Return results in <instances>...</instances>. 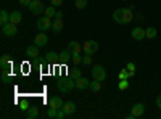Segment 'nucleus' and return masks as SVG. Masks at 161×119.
Listing matches in <instances>:
<instances>
[{"mask_svg": "<svg viewBox=\"0 0 161 119\" xmlns=\"http://www.w3.org/2000/svg\"><path fill=\"white\" fill-rule=\"evenodd\" d=\"M156 106L161 110V95H158V97H156Z\"/></svg>", "mask_w": 161, "mask_h": 119, "instance_id": "obj_37", "label": "nucleus"}, {"mask_svg": "<svg viewBox=\"0 0 161 119\" xmlns=\"http://www.w3.org/2000/svg\"><path fill=\"white\" fill-rule=\"evenodd\" d=\"M8 23H10V15L7 13V10H2V11H0V24L5 26Z\"/></svg>", "mask_w": 161, "mask_h": 119, "instance_id": "obj_19", "label": "nucleus"}, {"mask_svg": "<svg viewBox=\"0 0 161 119\" xmlns=\"http://www.w3.org/2000/svg\"><path fill=\"white\" fill-rule=\"evenodd\" d=\"M69 76H71L73 79H79L80 76H82V74H80V69H77L76 66H74V68H73V69L69 71Z\"/></svg>", "mask_w": 161, "mask_h": 119, "instance_id": "obj_28", "label": "nucleus"}, {"mask_svg": "<svg viewBox=\"0 0 161 119\" xmlns=\"http://www.w3.org/2000/svg\"><path fill=\"white\" fill-rule=\"evenodd\" d=\"M19 110H21V111H28V110H29V103L26 101V100L19 101Z\"/></svg>", "mask_w": 161, "mask_h": 119, "instance_id": "obj_32", "label": "nucleus"}, {"mask_svg": "<svg viewBox=\"0 0 161 119\" xmlns=\"http://www.w3.org/2000/svg\"><path fill=\"white\" fill-rule=\"evenodd\" d=\"M90 63H92V57H90L89 53H86V57H82V64L87 66V64H90Z\"/></svg>", "mask_w": 161, "mask_h": 119, "instance_id": "obj_33", "label": "nucleus"}, {"mask_svg": "<svg viewBox=\"0 0 161 119\" xmlns=\"http://www.w3.org/2000/svg\"><path fill=\"white\" fill-rule=\"evenodd\" d=\"M130 35H132L134 41H142V39H145V29H143V28H139V26H137V28L132 29Z\"/></svg>", "mask_w": 161, "mask_h": 119, "instance_id": "obj_9", "label": "nucleus"}, {"mask_svg": "<svg viewBox=\"0 0 161 119\" xmlns=\"http://www.w3.org/2000/svg\"><path fill=\"white\" fill-rule=\"evenodd\" d=\"M52 29L55 31V32L63 31V19H57L55 18V21H53V24H52Z\"/></svg>", "mask_w": 161, "mask_h": 119, "instance_id": "obj_20", "label": "nucleus"}, {"mask_svg": "<svg viewBox=\"0 0 161 119\" xmlns=\"http://www.w3.org/2000/svg\"><path fill=\"white\" fill-rule=\"evenodd\" d=\"M47 42H48V37H47L45 32L40 31L39 34H36V37H34V44H36L37 47H44V45H47Z\"/></svg>", "mask_w": 161, "mask_h": 119, "instance_id": "obj_8", "label": "nucleus"}, {"mask_svg": "<svg viewBox=\"0 0 161 119\" xmlns=\"http://www.w3.org/2000/svg\"><path fill=\"white\" fill-rule=\"evenodd\" d=\"M143 113H145V106H143L142 103L134 105V106H132V111H130V114H132L134 117H140Z\"/></svg>", "mask_w": 161, "mask_h": 119, "instance_id": "obj_10", "label": "nucleus"}, {"mask_svg": "<svg viewBox=\"0 0 161 119\" xmlns=\"http://www.w3.org/2000/svg\"><path fill=\"white\" fill-rule=\"evenodd\" d=\"M63 111L66 113V116L74 114V111H76V105H74V101H66V103L63 105Z\"/></svg>", "mask_w": 161, "mask_h": 119, "instance_id": "obj_16", "label": "nucleus"}, {"mask_svg": "<svg viewBox=\"0 0 161 119\" xmlns=\"http://www.w3.org/2000/svg\"><path fill=\"white\" fill-rule=\"evenodd\" d=\"M52 24H53V21H52V18H48V16H45V18H39L37 19V23H36V26H37V29L39 31H48L50 28H52Z\"/></svg>", "mask_w": 161, "mask_h": 119, "instance_id": "obj_4", "label": "nucleus"}, {"mask_svg": "<svg viewBox=\"0 0 161 119\" xmlns=\"http://www.w3.org/2000/svg\"><path fill=\"white\" fill-rule=\"evenodd\" d=\"M63 100L60 98V97H52L50 100H48V106H52V108H63Z\"/></svg>", "mask_w": 161, "mask_h": 119, "instance_id": "obj_14", "label": "nucleus"}, {"mask_svg": "<svg viewBox=\"0 0 161 119\" xmlns=\"http://www.w3.org/2000/svg\"><path fill=\"white\" fill-rule=\"evenodd\" d=\"M57 87H58V90L63 92V94H69V92L76 87V79H73L71 76L69 77H61L57 84Z\"/></svg>", "mask_w": 161, "mask_h": 119, "instance_id": "obj_2", "label": "nucleus"}, {"mask_svg": "<svg viewBox=\"0 0 161 119\" xmlns=\"http://www.w3.org/2000/svg\"><path fill=\"white\" fill-rule=\"evenodd\" d=\"M55 15H57V10H55V7H53V5H50V7L45 8V16H48V18H55Z\"/></svg>", "mask_w": 161, "mask_h": 119, "instance_id": "obj_25", "label": "nucleus"}, {"mask_svg": "<svg viewBox=\"0 0 161 119\" xmlns=\"http://www.w3.org/2000/svg\"><path fill=\"white\" fill-rule=\"evenodd\" d=\"M89 85H90V82L87 81L86 77H82V76H80L79 79H76V89H79V90H86Z\"/></svg>", "mask_w": 161, "mask_h": 119, "instance_id": "obj_13", "label": "nucleus"}, {"mask_svg": "<svg viewBox=\"0 0 161 119\" xmlns=\"http://www.w3.org/2000/svg\"><path fill=\"white\" fill-rule=\"evenodd\" d=\"M89 89H90L92 92H98V90L102 89V81H97V79H93V81L90 82V85H89Z\"/></svg>", "mask_w": 161, "mask_h": 119, "instance_id": "obj_21", "label": "nucleus"}, {"mask_svg": "<svg viewBox=\"0 0 161 119\" xmlns=\"http://www.w3.org/2000/svg\"><path fill=\"white\" fill-rule=\"evenodd\" d=\"M126 68H127L130 73H136V64H134V63H127V66H126Z\"/></svg>", "mask_w": 161, "mask_h": 119, "instance_id": "obj_34", "label": "nucleus"}, {"mask_svg": "<svg viewBox=\"0 0 161 119\" xmlns=\"http://www.w3.org/2000/svg\"><path fill=\"white\" fill-rule=\"evenodd\" d=\"M57 114H58V108H48V111H47V116L48 117H57Z\"/></svg>", "mask_w": 161, "mask_h": 119, "instance_id": "obj_31", "label": "nucleus"}, {"mask_svg": "<svg viewBox=\"0 0 161 119\" xmlns=\"http://www.w3.org/2000/svg\"><path fill=\"white\" fill-rule=\"evenodd\" d=\"M123 2H126V0H123Z\"/></svg>", "mask_w": 161, "mask_h": 119, "instance_id": "obj_39", "label": "nucleus"}, {"mask_svg": "<svg viewBox=\"0 0 161 119\" xmlns=\"http://www.w3.org/2000/svg\"><path fill=\"white\" fill-rule=\"evenodd\" d=\"M18 2L23 5V7H29V3H31V0H18Z\"/></svg>", "mask_w": 161, "mask_h": 119, "instance_id": "obj_36", "label": "nucleus"}, {"mask_svg": "<svg viewBox=\"0 0 161 119\" xmlns=\"http://www.w3.org/2000/svg\"><path fill=\"white\" fill-rule=\"evenodd\" d=\"M71 63H73L74 66H77L79 63H82V57H80V53H73V57H71Z\"/></svg>", "mask_w": 161, "mask_h": 119, "instance_id": "obj_27", "label": "nucleus"}, {"mask_svg": "<svg viewBox=\"0 0 161 119\" xmlns=\"http://www.w3.org/2000/svg\"><path fill=\"white\" fill-rule=\"evenodd\" d=\"M82 47H84V53L93 55V53L98 50V42H95V41H87Z\"/></svg>", "mask_w": 161, "mask_h": 119, "instance_id": "obj_6", "label": "nucleus"}, {"mask_svg": "<svg viewBox=\"0 0 161 119\" xmlns=\"http://www.w3.org/2000/svg\"><path fill=\"white\" fill-rule=\"evenodd\" d=\"M55 18H57V19H63V13H61V11H57Z\"/></svg>", "mask_w": 161, "mask_h": 119, "instance_id": "obj_38", "label": "nucleus"}, {"mask_svg": "<svg viewBox=\"0 0 161 119\" xmlns=\"http://www.w3.org/2000/svg\"><path fill=\"white\" fill-rule=\"evenodd\" d=\"M47 61H60V55H57L55 51H48L47 53Z\"/></svg>", "mask_w": 161, "mask_h": 119, "instance_id": "obj_26", "label": "nucleus"}, {"mask_svg": "<svg viewBox=\"0 0 161 119\" xmlns=\"http://www.w3.org/2000/svg\"><path fill=\"white\" fill-rule=\"evenodd\" d=\"M92 77L93 79H97V81H105L106 79V71L103 66H93V69H92Z\"/></svg>", "mask_w": 161, "mask_h": 119, "instance_id": "obj_5", "label": "nucleus"}, {"mask_svg": "<svg viewBox=\"0 0 161 119\" xmlns=\"http://www.w3.org/2000/svg\"><path fill=\"white\" fill-rule=\"evenodd\" d=\"M76 8H79V10H82V8H86L87 7V0H76Z\"/></svg>", "mask_w": 161, "mask_h": 119, "instance_id": "obj_30", "label": "nucleus"}, {"mask_svg": "<svg viewBox=\"0 0 161 119\" xmlns=\"http://www.w3.org/2000/svg\"><path fill=\"white\" fill-rule=\"evenodd\" d=\"M2 32H3L5 35H10V37H13V35H16V32H18V28H16V24L8 23V24L2 26Z\"/></svg>", "mask_w": 161, "mask_h": 119, "instance_id": "obj_7", "label": "nucleus"}, {"mask_svg": "<svg viewBox=\"0 0 161 119\" xmlns=\"http://www.w3.org/2000/svg\"><path fill=\"white\" fill-rule=\"evenodd\" d=\"M11 66H13V63H11V58H10V55H3L2 58H0V68L2 69H11Z\"/></svg>", "mask_w": 161, "mask_h": 119, "instance_id": "obj_12", "label": "nucleus"}, {"mask_svg": "<svg viewBox=\"0 0 161 119\" xmlns=\"http://www.w3.org/2000/svg\"><path fill=\"white\" fill-rule=\"evenodd\" d=\"M10 81H11L10 71H8V69H2V82H3V84H10Z\"/></svg>", "mask_w": 161, "mask_h": 119, "instance_id": "obj_23", "label": "nucleus"}, {"mask_svg": "<svg viewBox=\"0 0 161 119\" xmlns=\"http://www.w3.org/2000/svg\"><path fill=\"white\" fill-rule=\"evenodd\" d=\"M119 90H126L129 87V82H127V79H119V84H118Z\"/></svg>", "mask_w": 161, "mask_h": 119, "instance_id": "obj_29", "label": "nucleus"}, {"mask_svg": "<svg viewBox=\"0 0 161 119\" xmlns=\"http://www.w3.org/2000/svg\"><path fill=\"white\" fill-rule=\"evenodd\" d=\"M26 57H29L32 60H36L39 57V47L34 44V45H29L28 48H26Z\"/></svg>", "mask_w": 161, "mask_h": 119, "instance_id": "obj_11", "label": "nucleus"}, {"mask_svg": "<svg viewBox=\"0 0 161 119\" xmlns=\"http://www.w3.org/2000/svg\"><path fill=\"white\" fill-rule=\"evenodd\" d=\"M68 50H71V53H80V51H84V47L80 44H77L76 41H73L68 44Z\"/></svg>", "mask_w": 161, "mask_h": 119, "instance_id": "obj_15", "label": "nucleus"}, {"mask_svg": "<svg viewBox=\"0 0 161 119\" xmlns=\"http://www.w3.org/2000/svg\"><path fill=\"white\" fill-rule=\"evenodd\" d=\"M29 11L32 13V15H40L42 11H45V7L44 3L40 2V0H31V3H29Z\"/></svg>", "mask_w": 161, "mask_h": 119, "instance_id": "obj_3", "label": "nucleus"}, {"mask_svg": "<svg viewBox=\"0 0 161 119\" xmlns=\"http://www.w3.org/2000/svg\"><path fill=\"white\" fill-rule=\"evenodd\" d=\"M113 19L118 24H129L134 19V13L132 8H118L113 13Z\"/></svg>", "mask_w": 161, "mask_h": 119, "instance_id": "obj_1", "label": "nucleus"}, {"mask_svg": "<svg viewBox=\"0 0 161 119\" xmlns=\"http://www.w3.org/2000/svg\"><path fill=\"white\" fill-rule=\"evenodd\" d=\"M50 3H52L53 7H60V5L63 3V0H50Z\"/></svg>", "mask_w": 161, "mask_h": 119, "instance_id": "obj_35", "label": "nucleus"}, {"mask_svg": "<svg viewBox=\"0 0 161 119\" xmlns=\"http://www.w3.org/2000/svg\"><path fill=\"white\" fill-rule=\"evenodd\" d=\"M37 114H39V110L36 108V106H29V110L28 111H26V117H28V119H34V117H37Z\"/></svg>", "mask_w": 161, "mask_h": 119, "instance_id": "obj_22", "label": "nucleus"}, {"mask_svg": "<svg viewBox=\"0 0 161 119\" xmlns=\"http://www.w3.org/2000/svg\"><path fill=\"white\" fill-rule=\"evenodd\" d=\"M156 34H158V31H156L155 28H148V29H145V37H147V39H155V37H156Z\"/></svg>", "mask_w": 161, "mask_h": 119, "instance_id": "obj_24", "label": "nucleus"}, {"mask_svg": "<svg viewBox=\"0 0 161 119\" xmlns=\"http://www.w3.org/2000/svg\"><path fill=\"white\" fill-rule=\"evenodd\" d=\"M21 19H23V15H21L19 11H13V13H10V23L18 24V23H21Z\"/></svg>", "mask_w": 161, "mask_h": 119, "instance_id": "obj_18", "label": "nucleus"}, {"mask_svg": "<svg viewBox=\"0 0 161 119\" xmlns=\"http://www.w3.org/2000/svg\"><path fill=\"white\" fill-rule=\"evenodd\" d=\"M71 57H73V53H71V50H63L61 53H60V63H68V61H71Z\"/></svg>", "mask_w": 161, "mask_h": 119, "instance_id": "obj_17", "label": "nucleus"}]
</instances>
